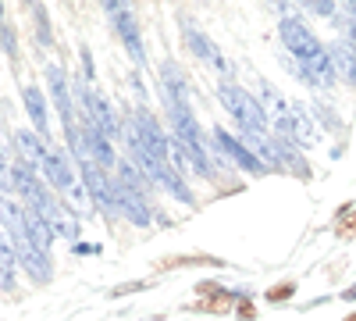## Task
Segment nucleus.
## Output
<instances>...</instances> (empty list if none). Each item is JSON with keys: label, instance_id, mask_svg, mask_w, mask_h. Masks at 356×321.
I'll use <instances>...</instances> for the list:
<instances>
[{"label": "nucleus", "instance_id": "f257e3e1", "mask_svg": "<svg viewBox=\"0 0 356 321\" xmlns=\"http://www.w3.org/2000/svg\"><path fill=\"white\" fill-rule=\"evenodd\" d=\"M218 97L228 107L232 118L243 125V132H267V114H264L260 100L250 90H243V86H235V82H221L218 86Z\"/></svg>", "mask_w": 356, "mask_h": 321}, {"label": "nucleus", "instance_id": "f03ea898", "mask_svg": "<svg viewBox=\"0 0 356 321\" xmlns=\"http://www.w3.org/2000/svg\"><path fill=\"white\" fill-rule=\"evenodd\" d=\"M43 175H47V182L57 189V193H65L75 208H86L89 203V193L79 186V179H75V171H72V164H68V157L61 154V150H50L47 154V161H43V168H40Z\"/></svg>", "mask_w": 356, "mask_h": 321}, {"label": "nucleus", "instance_id": "7ed1b4c3", "mask_svg": "<svg viewBox=\"0 0 356 321\" xmlns=\"http://www.w3.org/2000/svg\"><path fill=\"white\" fill-rule=\"evenodd\" d=\"M282 43H285V50L296 57V65H310V61H317V57L328 50L300 18H285V22H282Z\"/></svg>", "mask_w": 356, "mask_h": 321}, {"label": "nucleus", "instance_id": "20e7f679", "mask_svg": "<svg viewBox=\"0 0 356 321\" xmlns=\"http://www.w3.org/2000/svg\"><path fill=\"white\" fill-rule=\"evenodd\" d=\"M104 8L114 18V29L122 33V43H125L129 57H132L136 65H146V47H143V36H139V22L129 11V4H104Z\"/></svg>", "mask_w": 356, "mask_h": 321}, {"label": "nucleus", "instance_id": "39448f33", "mask_svg": "<svg viewBox=\"0 0 356 321\" xmlns=\"http://www.w3.org/2000/svg\"><path fill=\"white\" fill-rule=\"evenodd\" d=\"M214 143H218V150L225 154V157H232L235 164H239L243 171H250V175H267V171H271V168H267L250 147H246V143L243 139H235V136H228L225 129H214Z\"/></svg>", "mask_w": 356, "mask_h": 321}, {"label": "nucleus", "instance_id": "423d86ee", "mask_svg": "<svg viewBox=\"0 0 356 321\" xmlns=\"http://www.w3.org/2000/svg\"><path fill=\"white\" fill-rule=\"evenodd\" d=\"M11 246L18 253V265L29 272V279L33 282H50V257L43 250H36L25 236H11Z\"/></svg>", "mask_w": 356, "mask_h": 321}, {"label": "nucleus", "instance_id": "0eeeda50", "mask_svg": "<svg viewBox=\"0 0 356 321\" xmlns=\"http://www.w3.org/2000/svg\"><path fill=\"white\" fill-rule=\"evenodd\" d=\"M114 196H118V214H125L139 228L150 225V203H146L143 193H136V189H129V186H122L114 179Z\"/></svg>", "mask_w": 356, "mask_h": 321}, {"label": "nucleus", "instance_id": "6e6552de", "mask_svg": "<svg viewBox=\"0 0 356 321\" xmlns=\"http://www.w3.org/2000/svg\"><path fill=\"white\" fill-rule=\"evenodd\" d=\"M186 40H189V50L200 57L203 65H211V68H214V72H221V75H225V72H232V61H228V57H225V54H221V50L211 43V36H203L200 29H189Z\"/></svg>", "mask_w": 356, "mask_h": 321}, {"label": "nucleus", "instance_id": "1a4fd4ad", "mask_svg": "<svg viewBox=\"0 0 356 321\" xmlns=\"http://www.w3.org/2000/svg\"><path fill=\"white\" fill-rule=\"evenodd\" d=\"M47 82H50V93H54V100H57V111H61V118H65V129L68 125H75L79 118H75V111H72V90H68V79H65V72L57 68V65H50L47 68Z\"/></svg>", "mask_w": 356, "mask_h": 321}, {"label": "nucleus", "instance_id": "9d476101", "mask_svg": "<svg viewBox=\"0 0 356 321\" xmlns=\"http://www.w3.org/2000/svg\"><path fill=\"white\" fill-rule=\"evenodd\" d=\"M161 82H164V104H168V111H175V107H189V82L182 79V72H178L171 61L161 68Z\"/></svg>", "mask_w": 356, "mask_h": 321}, {"label": "nucleus", "instance_id": "9b49d317", "mask_svg": "<svg viewBox=\"0 0 356 321\" xmlns=\"http://www.w3.org/2000/svg\"><path fill=\"white\" fill-rule=\"evenodd\" d=\"M25 240L33 243L36 250H50V240H54V228L47 225V218L40 214V211H33V208H25Z\"/></svg>", "mask_w": 356, "mask_h": 321}, {"label": "nucleus", "instance_id": "f8f14e48", "mask_svg": "<svg viewBox=\"0 0 356 321\" xmlns=\"http://www.w3.org/2000/svg\"><path fill=\"white\" fill-rule=\"evenodd\" d=\"M15 143H18V150H22V161L33 168V171H40L43 161H47V154H50L43 143H40V136L29 132V129H22V132H15Z\"/></svg>", "mask_w": 356, "mask_h": 321}, {"label": "nucleus", "instance_id": "ddd939ff", "mask_svg": "<svg viewBox=\"0 0 356 321\" xmlns=\"http://www.w3.org/2000/svg\"><path fill=\"white\" fill-rule=\"evenodd\" d=\"M22 100H25V111H29V118H33L36 132L47 136L50 122H47V100H43V93L36 90V86H25V90H22Z\"/></svg>", "mask_w": 356, "mask_h": 321}, {"label": "nucleus", "instance_id": "4468645a", "mask_svg": "<svg viewBox=\"0 0 356 321\" xmlns=\"http://www.w3.org/2000/svg\"><path fill=\"white\" fill-rule=\"evenodd\" d=\"M15 268H18V253H15V246L0 236V289H4V293H11L15 289Z\"/></svg>", "mask_w": 356, "mask_h": 321}, {"label": "nucleus", "instance_id": "2eb2a0df", "mask_svg": "<svg viewBox=\"0 0 356 321\" xmlns=\"http://www.w3.org/2000/svg\"><path fill=\"white\" fill-rule=\"evenodd\" d=\"M328 54H332V65H335V75H342L346 82H356V54H349L342 43H335V47H328Z\"/></svg>", "mask_w": 356, "mask_h": 321}, {"label": "nucleus", "instance_id": "dca6fc26", "mask_svg": "<svg viewBox=\"0 0 356 321\" xmlns=\"http://www.w3.org/2000/svg\"><path fill=\"white\" fill-rule=\"evenodd\" d=\"M292 139L296 143H314L317 139V129H314L310 114L303 107H292Z\"/></svg>", "mask_w": 356, "mask_h": 321}, {"label": "nucleus", "instance_id": "f3484780", "mask_svg": "<svg viewBox=\"0 0 356 321\" xmlns=\"http://www.w3.org/2000/svg\"><path fill=\"white\" fill-rule=\"evenodd\" d=\"M339 29H342V40H339V43H342L349 54H356V18H349V15L339 18Z\"/></svg>", "mask_w": 356, "mask_h": 321}, {"label": "nucleus", "instance_id": "a211bd4d", "mask_svg": "<svg viewBox=\"0 0 356 321\" xmlns=\"http://www.w3.org/2000/svg\"><path fill=\"white\" fill-rule=\"evenodd\" d=\"M11 189H15V182H11V164H8V157H4V154H0V193L8 196Z\"/></svg>", "mask_w": 356, "mask_h": 321}, {"label": "nucleus", "instance_id": "6ab92c4d", "mask_svg": "<svg viewBox=\"0 0 356 321\" xmlns=\"http://www.w3.org/2000/svg\"><path fill=\"white\" fill-rule=\"evenodd\" d=\"M314 15H324V18H335V8L339 4H332V0H314V4H307Z\"/></svg>", "mask_w": 356, "mask_h": 321}, {"label": "nucleus", "instance_id": "aec40b11", "mask_svg": "<svg viewBox=\"0 0 356 321\" xmlns=\"http://www.w3.org/2000/svg\"><path fill=\"white\" fill-rule=\"evenodd\" d=\"M0 40H4V50H8L11 57L18 54V47H15V40H11V33H8V29H4V25H0Z\"/></svg>", "mask_w": 356, "mask_h": 321}, {"label": "nucleus", "instance_id": "412c9836", "mask_svg": "<svg viewBox=\"0 0 356 321\" xmlns=\"http://www.w3.org/2000/svg\"><path fill=\"white\" fill-rule=\"evenodd\" d=\"M349 8V18H356V0H353V4H346Z\"/></svg>", "mask_w": 356, "mask_h": 321}, {"label": "nucleus", "instance_id": "4be33fe9", "mask_svg": "<svg viewBox=\"0 0 356 321\" xmlns=\"http://www.w3.org/2000/svg\"><path fill=\"white\" fill-rule=\"evenodd\" d=\"M0 11H4V8H0Z\"/></svg>", "mask_w": 356, "mask_h": 321}]
</instances>
